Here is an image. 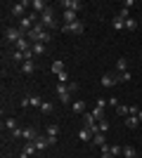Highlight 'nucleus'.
<instances>
[{
    "label": "nucleus",
    "instance_id": "f257e3e1",
    "mask_svg": "<svg viewBox=\"0 0 142 158\" xmlns=\"http://www.w3.org/2000/svg\"><path fill=\"white\" fill-rule=\"evenodd\" d=\"M26 38L31 40V45H33V43H50V38H52V35H50V31H47V28H43L41 24H36V26L26 33Z\"/></svg>",
    "mask_w": 142,
    "mask_h": 158
},
{
    "label": "nucleus",
    "instance_id": "f03ea898",
    "mask_svg": "<svg viewBox=\"0 0 142 158\" xmlns=\"http://www.w3.org/2000/svg\"><path fill=\"white\" fill-rule=\"evenodd\" d=\"M41 26L43 28H59V24H57V14H54L52 7H47L45 12L41 14Z\"/></svg>",
    "mask_w": 142,
    "mask_h": 158
},
{
    "label": "nucleus",
    "instance_id": "7ed1b4c3",
    "mask_svg": "<svg viewBox=\"0 0 142 158\" xmlns=\"http://www.w3.org/2000/svg\"><path fill=\"white\" fill-rule=\"evenodd\" d=\"M19 38H24V33H21L19 26H10L5 31V43H10V45H17L19 43Z\"/></svg>",
    "mask_w": 142,
    "mask_h": 158
},
{
    "label": "nucleus",
    "instance_id": "20e7f679",
    "mask_svg": "<svg viewBox=\"0 0 142 158\" xmlns=\"http://www.w3.org/2000/svg\"><path fill=\"white\" fill-rule=\"evenodd\" d=\"M57 97H59L62 104H71V90H69L67 83H57Z\"/></svg>",
    "mask_w": 142,
    "mask_h": 158
},
{
    "label": "nucleus",
    "instance_id": "39448f33",
    "mask_svg": "<svg viewBox=\"0 0 142 158\" xmlns=\"http://www.w3.org/2000/svg\"><path fill=\"white\" fill-rule=\"evenodd\" d=\"M62 33H74V35H83V31H85V26H83L81 21H74V24H64V26H59Z\"/></svg>",
    "mask_w": 142,
    "mask_h": 158
},
{
    "label": "nucleus",
    "instance_id": "423d86ee",
    "mask_svg": "<svg viewBox=\"0 0 142 158\" xmlns=\"http://www.w3.org/2000/svg\"><path fill=\"white\" fill-rule=\"evenodd\" d=\"M26 7H31V2H26V0H24V2H14V5L10 7V12H12V17H17V19H24V10H26Z\"/></svg>",
    "mask_w": 142,
    "mask_h": 158
},
{
    "label": "nucleus",
    "instance_id": "0eeeda50",
    "mask_svg": "<svg viewBox=\"0 0 142 158\" xmlns=\"http://www.w3.org/2000/svg\"><path fill=\"white\" fill-rule=\"evenodd\" d=\"M47 142H50V146L52 144H57V137H59V125L57 123H52V125H47Z\"/></svg>",
    "mask_w": 142,
    "mask_h": 158
},
{
    "label": "nucleus",
    "instance_id": "6e6552de",
    "mask_svg": "<svg viewBox=\"0 0 142 158\" xmlns=\"http://www.w3.org/2000/svg\"><path fill=\"white\" fill-rule=\"evenodd\" d=\"M116 83H121V80H118V73H104V76H102V85L104 87H114Z\"/></svg>",
    "mask_w": 142,
    "mask_h": 158
},
{
    "label": "nucleus",
    "instance_id": "1a4fd4ad",
    "mask_svg": "<svg viewBox=\"0 0 142 158\" xmlns=\"http://www.w3.org/2000/svg\"><path fill=\"white\" fill-rule=\"evenodd\" d=\"M62 7H64V10H69V12H81V2H78V0H62Z\"/></svg>",
    "mask_w": 142,
    "mask_h": 158
},
{
    "label": "nucleus",
    "instance_id": "9d476101",
    "mask_svg": "<svg viewBox=\"0 0 142 158\" xmlns=\"http://www.w3.org/2000/svg\"><path fill=\"white\" fill-rule=\"evenodd\" d=\"M36 151H38V149H36L33 142H26V146L21 149V158H33V153H36Z\"/></svg>",
    "mask_w": 142,
    "mask_h": 158
},
{
    "label": "nucleus",
    "instance_id": "9b49d317",
    "mask_svg": "<svg viewBox=\"0 0 142 158\" xmlns=\"http://www.w3.org/2000/svg\"><path fill=\"white\" fill-rule=\"evenodd\" d=\"M62 19H64V24H74V21H78V12H69V10H64L62 12Z\"/></svg>",
    "mask_w": 142,
    "mask_h": 158
},
{
    "label": "nucleus",
    "instance_id": "f8f14e48",
    "mask_svg": "<svg viewBox=\"0 0 142 158\" xmlns=\"http://www.w3.org/2000/svg\"><path fill=\"white\" fill-rule=\"evenodd\" d=\"M93 130H88V127H81V130H78V139H81V142H93Z\"/></svg>",
    "mask_w": 142,
    "mask_h": 158
},
{
    "label": "nucleus",
    "instance_id": "ddd939ff",
    "mask_svg": "<svg viewBox=\"0 0 142 158\" xmlns=\"http://www.w3.org/2000/svg\"><path fill=\"white\" fill-rule=\"evenodd\" d=\"M31 7H33V12H36V14H43V12L47 10V5L43 2V0H31Z\"/></svg>",
    "mask_w": 142,
    "mask_h": 158
},
{
    "label": "nucleus",
    "instance_id": "4468645a",
    "mask_svg": "<svg viewBox=\"0 0 142 158\" xmlns=\"http://www.w3.org/2000/svg\"><path fill=\"white\" fill-rule=\"evenodd\" d=\"M33 144H36V149H38V151H45L47 146H50V142H47V137H41V135H38Z\"/></svg>",
    "mask_w": 142,
    "mask_h": 158
},
{
    "label": "nucleus",
    "instance_id": "2eb2a0df",
    "mask_svg": "<svg viewBox=\"0 0 142 158\" xmlns=\"http://www.w3.org/2000/svg\"><path fill=\"white\" fill-rule=\"evenodd\" d=\"M31 50H33L36 57H41V54L47 52V45H45V43H33V47H31Z\"/></svg>",
    "mask_w": 142,
    "mask_h": 158
},
{
    "label": "nucleus",
    "instance_id": "dca6fc26",
    "mask_svg": "<svg viewBox=\"0 0 142 158\" xmlns=\"http://www.w3.org/2000/svg\"><path fill=\"white\" fill-rule=\"evenodd\" d=\"M21 71H24V76H31V73L36 71V64H33V59H31V61H24V64H21Z\"/></svg>",
    "mask_w": 142,
    "mask_h": 158
},
{
    "label": "nucleus",
    "instance_id": "f3484780",
    "mask_svg": "<svg viewBox=\"0 0 142 158\" xmlns=\"http://www.w3.org/2000/svg\"><path fill=\"white\" fill-rule=\"evenodd\" d=\"M36 137H38V132L33 127H24V139L26 142H36Z\"/></svg>",
    "mask_w": 142,
    "mask_h": 158
},
{
    "label": "nucleus",
    "instance_id": "a211bd4d",
    "mask_svg": "<svg viewBox=\"0 0 142 158\" xmlns=\"http://www.w3.org/2000/svg\"><path fill=\"white\" fill-rule=\"evenodd\" d=\"M95 116L93 113H83V127H95Z\"/></svg>",
    "mask_w": 142,
    "mask_h": 158
},
{
    "label": "nucleus",
    "instance_id": "6ab92c4d",
    "mask_svg": "<svg viewBox=\"0 0 142 158\" xmlns=\"http://www.w3.org/2000/svg\"><path fill=\"white\" fill-rule=\"evenodd\" d=\"M137 123H140V118H137V116H126V127H128V130H135Z\"/></svg>",
    "mask_w": 142,
    "mask_h": 158
},
{
    "label": "nucleus",
    "instance_id": "aec40b11",
    "mask_svg": "<svg viewBox=\"0 0 142 158\" xmlns=\"http://www.w3.org/2000/svg\"><path fill=\"white\" fill-rule=\"evenodd\" d=\"M111 26H114L116 31H123V28H126V21H123L121 17H118V14H116L114 19H111Z\"/></svg>",
    "mask_w": 142,
    "mask_h": 158
},
{
    "label": "nucleus",
    "instance_id": "412c9836",
    "mask_svg": "<svg viewBox=\"0 0 142 158\" xmlns=\"http://www.w3.org/2000/svg\"><path fill=\"white\" fill-rule=\"evenodd\" d=\"M93 144H95V146H100V149H102V146L107 144V137H104L102 132H97V135H95V137H93Z\"/></svg>",
    "mask_w": 142,
    "mask_h": 158
},
{
    "label": "nucleus",
    "instance_id": "4be33fe9",
    "mask_svg": "<svg viewBox=\"0 0 142 158\" xmlns=\"http://www.w3.org/2000/svg\"><path fill=\"white\" fill-rule=\"evenodd\" d=\"M123 156L126 158H137V151H135V146H123Z\"/></svg>",
    "mask_w": 142,
    "mask_h": 158
},
{
    "label": "nucleus",
    "instance_id": "5701e85b",
    "mask_svg": "<svg viewBox=\"0 0 142 158\" xmlns=\"http://www.w3.org/2000/svg\"><path fill=\"white\" fill-rule=\"evenodd\" d=\"M71 111L74 113H85V102H74V104H71Z\"/></svg>",
    "mask_w": 142,
    "mask_h": 158
},
{
    "label": "nucleus",
    "instance_id": "b1692460",
    "mask_svg": "<svg viewBox=\"0 0 142 158\" xmlns=\"http://www.w3.org/2000/svg\"><path fill=\"white\" fill-rule=\"evenodd\" d=\"M123 71H128V61L121 57V59L116 61V73H123Z\"/></svg>",
    "mask_w": 142,
    "mask_h": 158
},
{
    "label": "nucleus",
    "instance_id": "393cba45",
    "mask_svg": "<svg viewBox=\"0 0 142 158\" xmlns=\"http://www.w3.org/2000/svg\"><path fill=\"white\" fill-rule=\"evenodd\" d=\"M10 57H12V61H17V64H24V61H26L24 59V52H19V50H14Z\"/></svg>",
    "mask_w": 142,
    "mask_h": 158
},
{
    "label": "nucleus",
    "instance_id": "a878e982",
    "mask_svg": "<svg viewBox=\"0 0 142 158\" xmlns=\"http://www.w3.org/2000/svg\"><path fill=\"white\" fill-rule=\"evenodd\" d=\"M116 113H118V116H130V106L118 104V106H116Z\"/></svg>",
    "mask_w": 142,
    "mask_h": 158
},
{
    "label": "nucleus",
    "instance_id": "bb28decb",
    "mask_svg": "<svg viewBox=\"0 0 142 158\" xmlns=\"http://www.w3.org/2000/svg\"><path fill=\"white\" fill-rule=\"evenodd\" d=\"M52 71L59 76V73H64V61H52Z\"/></svg>",
    "mask_w": 142,
    "mask_h": 158
},
{
    "label": "nucleus",
    "instance_id": "cd10ccee",
    "mask_svg": "<svg viewBox=\"0 0 142 158\" xmlns=\"http://www.w3.org/2000/svg\"><path fill=\"white\" fill-rule=\"evenodd\" d=\"M28 99H31V106H38V109H41V106H43V99L38 97V94H31V97H28Z\"/></svg>",
    "mask_w": 142,
    "mask_h": 158
},
{
    "label": "nucleus",
    "instance_id": "c85d7f7f",
    "mask_svg": "<svg viewBox=\"0 0 142 158\" xmlns=\"http://www.w3.org/2000/svg\"><path fill=\"white\" fill-rule=\"evenodd\" d=\"M5 127H7L10 132H12V130H17L19 125H17V120H14V118H7V120H5Z\"/></svg>",
    "mask_w": 142,
    "mask_h": 158
},
{
    "label": "nucleus",
    "instance_id": "c756f323",
    "mask_svg": "<svg viewBox=\"0 0 142 158\" xmlns=\"http://www.w3.org/2000/svg\"><path fill=\"white\" fill-rule=\"evenodd\" d=\"M54 111V106L50 104V102H43V106H41V113H52Z\"/></svg>",
    "mask_w": 142,
    "mask_h": 158
},
{
    "label": "nucleus",
    "instance_id": "7c9ffc66",
    "mask_svg": "<svg viewBox=\"0 0 142 158\" xmlns=\"http://www.w3.org/2000/svg\"><path fill=\"white\" fill-rule=\"evenodd\" d=\"M130 78H133V73H130V71H123V73H118V80H121V83H128Z\"/></svg>",
    "mask_w": 142,
    "mask_h": 158
},
{
    "label": "nucleus",
    "instance_id": "2f4dec72",
    "mask_svg": "<svg viewBox=\"0 0 142 158\" xmlns=\"http://www.w3.org/2000/svg\"><path fill=\"white\" fill-rule=\"evenodd\" d=\"M126 28H128V31H135V28H137V21L133 19V17H130V19H126Z\"/></svg>",
    "mask_w": 142,
    "mask_h": 158
},
{
    "label": "nucleus",
    "instance_id": "473e14b6",
    "mask_svg": "<svg viewBox=\"0 0 142 158\" xmlns=\"http://www.w3.org/2000/svg\"><path fill=\"white\" fill-rule=\"evenodd\" d=\"M118 17H121L123 21H126V19H130V10H126V7H121V10H118Z\"/></svg>",
    "mask_w": 142,
    "mask_h": 158
},
{
    "label": "nucleus",
    "instance_id": "72a5a7b5",
    "mask_svg": "<svg viewBox=\"0 0 142 158\" xmlns=\"http://www.w3.org/2000/svg\"><path fill=\"white\" fill-rule=\"evenodd\" d=\"M97 127H100V132L104 135V132L109 130V120H100V125H97Z\"/></svg>",
    "mask_w": 142,
    "mask_h": 158
},
{
    "label": "nucleus",
    "instance_id": "f704fd0d",
    "mask_svg": "<svg viewBox=\"0 0 142 158\" xmlns=\"http://www.w3.org/2000/svg\"><path fill=\"white\" fill-rule=\"evenodd\" d=\"M107 104H109V102H107V99H97V104H95V106H97V109H102V111H104V109H107Z\"/></svg>",
    "mask_w": 142,
    "mask_h": 158
},
{
    "label": "nucleus",
    "instance_id": "c9c22d12",
    "mask_svg": "<svg viewBox=\"0 0 142 158\" xmlns=\"http://www.w3.org/2000/svg\"><path fill=\"white\" fill-rule=\"evenodd\" d=\"M93 116H95V118H100V120H104V111H102V109H97V106H95Z\"/></svg>",
    "mask_w": 142,
    "mask_h": 158
},
{
    "label": "nucleus",
    "instance_id": "e433bc0d",
    "mask_svg": "<svg viewBox=\"0 0 142 158\" xmlns=\"http://www.w3.org/2000/svg\"><path fill=\"white\" fill-rule=\"evenodd\" d=\"M12 137H14V139L24 137V127H17V130H12Z\"/></svg>",
    "mask_w": 142,
    "mask_h": 158
},
{
    "label": "nucleus",
    "instance_id": "4c0bfd02",
    "mask_svg": "<svg viewBox=\"0 0 142 158\" xmlns=\"http://www.w3.org/2000/svg\"><path fill=\"white\" fill-rule=\"evenodd\" d=\"M28 106H31V99H28V97H24V99H21V109H24V111H26Z\"/></svg>",
    "mask_w": 142,
    "mask_h": 158
},
{
    "label": "nucleus",
    "instance_id": "58836bf2",
    "mask_svg": "<svg viewBox=\"0 0 142 158\" xmlns=\"http://www.w3.org/2000/svg\"><path fill=\"white\" fill-rule=\"evenodd\" d=\"M59 83H69V73H67V71L59 73Z\"/></svg>",
    "mask_w": 142,
    "mask_h": 158
},
{
    "label": "nucleus",
    "instance_id": "ea45409f",
    "mask_svg": "<svg viewBox=\"0 0 142 158\" xmlns=\"http://www.w3.org/2000/svg\"><path fill=\"white\" fill-rule=\"evenodd\" d=\"M107 102H109V104H111V106H114V109H116V106H118V99H116V97H111V99H107Z\"/></svg>",
    "mask_w": 142,
    "mask_h": 158
},
{
    "label": "nucleus",
    "instance_id": "a19ab883",
    "mask_svg": "<svg viewBox=\"0 0 142 158\" xmlns=\"http://www.w3.org/2000/svg\"><path fill=\"white\" fill-rule=\"evenodd\" d=\"M137 118H140V120H142V109H140V113H137Z\"/></svg>",
    "mask_w": 142,
    "mask_h": 158
}]
</instances>
